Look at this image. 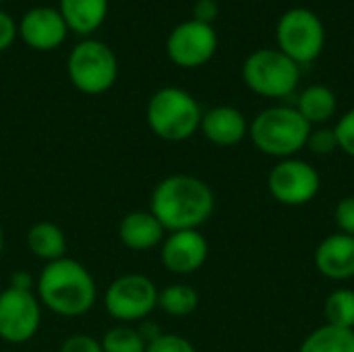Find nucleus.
I'll use <instances>...</instances> for the list:
<instances>
[{
	"label": "nucleus",
	"instance_id": "4be33fe9",
	"mask_svg": "<svg viewBox=\"0 0 354 352\" xmlns=\"http://www.w3.org/2000/svg\"><path fill=\"white\" fill-rule=\"evenodd\" d=\"M326 324L354 330V290L353 288H336L328 295L324 303Z\"/></svg>",
	"mask_w": 354,
	"mask_h": 352
},
{
	"label": "nucleus",
	"instance_id": "423d86ee",
	"mask_svg": "<svg viewBox=\"0 0 354 352\" xmlns=\"http://www.w3.org/2000/svg\"><path fill=\"white\" fill-rule=\"evenodd\" d=\"M66 73L75 89L87 95H102L118 79V58L114 50L100 39H83L66 60Z\"/></svg>",
	"mask_w": 354,
	"mask_h": 352
},
{
	"label": "nucleus",
	"instance_id": "f3484780",
	"mask_svg": "<svg viewBox=\"0 0 354 352\" xmlns=\"http://www.w3.org/2000/svg\"><path fill=\"white\" fill-rule=\"evenodd\" d=\"M58 10L71 31L91 35L106 21L108 0H60Z\"/></svg>",
	"mask_w": 354,
	"mask_h": 352
},
{
	"label": "nucleus",
	"instance_id": "2f4dec72",
	"mask_svg": "<svg viewBox=\"0 0 354 352\" xmlns=\"http://www.w3.org/2000/svg\"><path fill=\"white\" fill-rule=\"evenodd\" d=\"M2 247H4V234H2V228H0V253H2Z\"/></svg>",
	"mask_w": 354,
	"mask_h": 352
},
{
	"label": "nucleus",
	"instance_id": "f257e3e1",
	"mask_svg": "<svg viewBox=\"0 0 354 352\" xmlns=\"http://www.w3.org/2000/svg\"><path fill=\"white\" fill-rule=\"evenodd\" d=\"M216 197L212 187L191 174H170L162 178L153 193L149 212L166 232L199 230L214 214Z\"/></svg>",
	"mask_w": 354,
	"mask_h": 352
},
{
	"label": "nucleus",
	"instance_id": "ddd939ff",
	"mask_svg": "<svg viewBox=\"0 0 354 352\" xmlns=\"http://www.w3.org/2000/svg\"><path fill=\"white\" fill-rule=\"evenodd\" d=\"M17 29H19L21 39L29 48L39 50V52H50V50L60 48L68 33V27H66L60 10L52 8V6L29 8L21 17Z\"/></svg>",
	"mask_w": 354,
	"mask_h": 352
},
{
	"label": "nucleus",
	"instance_id": "c756f323",
	"mask_svg": "<svg viewBox=\"0 0 354 352\" xmlns=\"http://www.w3.org/2000/svg\"><path fill=\"white\" fill-rule=\"evenodd\" d=\"M17 33H19V29H17V23L12 21V17L8 12L0 10V52H4L6 48L12 46Z\"/></svg>",
	"mask_w": 354,
	"mask_h": 352
},
{
	"label": "nucleus",
	"instance_id": "0eeeda50",
	"mask_svg": "<svg viewBox=\"0 0 354 352\" xmlns=\"http://www.w3.org/2000/svg\"><path fill=\"white\" fill-rule=\"evenodd\" d=\"M278 50L284 52L299 66L313 62L326 46L324 21L305 6H295L286 10L276 27Z\"/></svg>",
	"mask_w": 354,
	"mask_h": 352
},
{
	"label": "nucleus",
	"instance_id": "5701e85b",
	"mask_svg": "<svg viewBox=\"0 0 354 352\" xmlns=\"http://www.w3.org/2000/svg\"><path fill=\"white\" fill-rule=\"evenodd\" d=\"M100 344L104 352H145L147 349V342L141 336V332L127 324L110 328Z\"/></svg>",
	"mask_w": 354,
	"mask_h": 352
},
{
	"label": "nucleus",
	"instance_id": "c85d7f7f",
	"mask_svg": "<svg viewBox=\"0 0 354 352\" xmlns=\"http://www.w3.org/2000/svg\"><path fill=\"white\" fill-rule=\"evenodd\" d=\"M218 12H220V6L216 0H197L193 6V21L212 25L218 19Z\"/></svg>",
	"mask_w": 354,
	"mask_h": 352
},
{
	"label": "nucleus",
	"instance_id": "6e6552de",
	"mask_svg": "<svg viewBox=\"0 0 354 352\" xmlns=\"http://www.w3.org/2000/svg\"><path fill=\"white\" fill-rule=\"evenodd\" d=\"M158 288L151 278L143 274H124L110 282L104 293L106 313L120 324H135L158 307Z\"/></svg>",
	"mask_w": 354,
	"mask_h": 352
},
{
	"label": "nucleus",
	"instance_id": "dca6fc26",
	"mask_svg": "<svg viewBox=\"0 0 354 352\" xmlns=\"http://www.w3.org/2000/svg\"><path fill=\"white\" fill-rule=\"evenodd\" d=\"M118 239L131 251H149L164 243L166 228L151 212H131L118 224Z\"/></svg>",
	"mask_w": 354,
	"mask_h": 352
},
{
	"label": "nucleus",
	"instance_id": "a878e982",
	"mask_svg": "<svg viewBox=\"0 0 354 352\" xmlns=\"http://www.w3.org/2000/svg\"><path fill=\"white\" fill-rule=\"evenodd\" d=\"M334 131L338 137V149H342L348 158L354 160V108L340 116Z\"/></svg>",
	"mask_w": 354,
	"mask_h": 352
},
{
	"label": "nucleus",
	"instance_id": "39448f33",
	"mask_svg": "<svg viewBox=\"0 0 354 352\" xmlns=\"http://www.w3.org/2000/svg\"><path fill=\"white\" fill-rule=\"evenodd\" d=\"M243 81L261 98L282 100L297 91L301 66L278 48H261L243 62Z\"/></svg>",
	"mask_w": 354,
	"mask_h": 352
},
{
	"label": "nucleus",
	"instance_id": "9b49d317",
	"mask_svg": "<svg viewBox=\"0 0 354 352\" xmlns=\"http://www.w3.org/2000/svg\"><path fill=\"white\" fill-rule=\"evenodd\" d=\"M218 50V33L212 25L199 21H183L178 23L168 39L166 52L168 58L183 68H197L207 64Z\"/></svg>",
	"mask_w": 354,
	"mask_h": 352
},
{
	"label": "nucleus",
	"instance_id": "9d476101",
	"mask_svg": "<svg viewBox=\"0 0 354 352\" xmlns=\"http://www.w3.org/2000/svg\"><path fill=\"white\" fill-rule=\"evenodd\" d=\"M41 326V303L33 290L8 286L0 293V340L25 344Z\"/></svg>",
	"mask_w": 354,
	"mask_h": 352
},
{
	"label": "nucleus",
	"instance_id": "1a4fd4ad",
	"mask_svg": "<svg viewBox=\"0 0 354 352\" xmlns=\"http://www.w3.org/2000/svg\"><path fill=\"white\" fill-rule=\"evenodd\" d=\"M322 189V176L313 164L301 158L278 160L268 174L270 195L288 207H301L311 203Z\"/></svg>",
	"mask_w": 354,
	"mask_h": 352
},
{
	"label": "nucleus",
	"instance_id": "f03ea898",
	"mask_svg": "<svg viewBox=\"0 0 354 352\" xmlns=\"http://www.w3.org/2000/svg\"><path fill=\"white\" fill-rule=\"evenodd\" d=\"M35 297L46 309L60 317H79L95 305L97 286L83 263L62 257L44 266L35 282Z\"/></svg>",
	"mask_w": 354,
	"mask_h": 352
},
{
	"label": "nucleus",
	"instance_id": "2eb2a0df",
	"mask_svg": "<svg viewBox=\"0 0 354 352\" xmlns=\"http://www.w3.org/2000/svg\"><path fill=\"white\" fill-rule=\"evenodd\" d=\"M199 131L209 143L218 147H232L249 137V122L234 106H214L203 112Z\"/></svg>",
	"mask_w": 354,
	"mask_h": 352
},
{
	"label": "nucleus",
	"instance_id": "20e7f679",
	"mask_svg": "<svg viewBox=\"0 0 354 352\" xmlns=\"http://www.w3.org/2000/svg\"><path fill=\"white\" fill-rule=\"evenodd\" d=\"M147 124L156 137L170 143L191 139L201 127L199 102L180 87H162L147 102Z\"/></svg>",
	"mask_w": 354,
	"mask_h": 352
},
{
	"label": "nucleus",
	"instance_id": "473e14b6",
	"mask_svg": "<svg viewBox=\"0 0 354 352\" xmlns=\"http://www.w3.org/2000/svg\"><path fill=\"white\" fill-rule=\"evenodd\" d=\"M0 2H2V0H0Z\"/></svg>",
	"mask_w": 354,
	"mask_h": 352
},
{
	"label": "nucleus",
	"instance_id": "cd10ccee",
	"mask_svg": "<svg viewBox=\"0 0 354 352\" xmlns=\"http://www.w3.org/2000/svg\"><path fill=\"white\" fill-rule=\"evenodd\" d=\"M58 352H104L100 340H95L93 336L87 334H75L71 338H66L60 346Z\"/></svg>",
	"mask_w": 354,
	"mask_h": 352
},
{
	"label": "nucleus",
	"instance_id": "393cba45",
	"mask_svg": "<svg viewBox=\"0 0 354 352\" xmlns=\"http://www.w3.org/2000/svg\"><path fill=\"white\" fill-rule=\"evenodd\" d=\"M145 352H197L195 351V346L187 340V338H183V336H178V334H160V336H156L151 342H147V349Z\"/></svg>",
	"mask_w": 354,
	"mask_h": 352
},
{
	"label": "nucleus",
	"instance_id": "7ed1b4c3",
	"mask_svg": "<svg viewBox=\"0 0 354 352\" xmlns=\"http://www.w3.org/2000/svg\"><path fill=\"white\" fill-rule=\"evenodd\" d=\"M311 124L292 106H270L249 122V139L270 158H297L307 147Z\"/></svg>",
	"mask_w": 354,
	"mask_h": 352
},
{
	"label": "nucleus",
	"instance_id": "bb28decb",
	"mask_svg": "<svg viewBox=\"0 0 354 352\" xmlns=\"http://www.w3.org/2000/svg\"><path fill=\"white\" fill-rule=\"evenodd\" d=\"M334 222L338 226V232L348 234L354 239V195L344 197L334 207Z\"/></svg>",
	"mask_w": 354,
	"mask_h": 352
},
{
	"label": "nucleus",
	"instance_id": "7c9ffc66",
	"mask_svg": "<svg viewBox=\"0 0 354 352\" xmlns=\"http://www.w3.org/2000/svg\"><path fill=\"white\" fill-rule=\"evenodd\" d=\"M10 286H12V288H21V290H33L35 282H33L31 274H27V272H17V274L10 276Z\"/></svg>",
	"mask_w": 354,
	"mask_h": 352
},
{
	"label": "nucleus",
	"instance_id": "4468645a",
	"mask_svg": "<svg viewBox=\"0 0 354 352\" xmlns=\"http://www.w3.org/2000/svg\"><path fill=\"white\" fill-rule=\"evenodd\" d=\"M315 270L334 282H344L354 278V239L342 232L326 237L313 255Z\"/></svg>",
	"mask_w": 354,
	"mask_h": 352
},
{
	"label": "nucleus",
	"instance_id": "b1692460",
	"mask_svg": "<svg viewBox=\"0 0 354 352\" xmlns=\"http://www.w3.org/2000/svg\"><path fill=\"white\" fill-rule=\"evenodd\" d=\"M311 154L315 156H332L338 149V137L334 127H311L309 139H307V147Z\"/></svg>",
	"mask_w": 354,
	"mask_h": 352
},
{
	"label": "nucleus",
	"instance_id": "f8f14e48",
	"mask_svg": "<svg viewBox=\"0 0 354 352\" xmlns=\"http://www.w3.org/2000/svg\"><path fill=\"white\" fill-rule=\"evenodd\" d=\"M209 255V243L199 230H178L168 232L160 245L162 266L178 276H189L199 272Z\"/></svg>",
	"mask_w": 354,
	"mask_h": 352
},
{
	"label": "nucleus",
	"instance_id": "412c9836",
	"mask_svg": "<svg viewBox=\"0 0 354 352\" xmlns=\"http://www.w3.org/2000/svg\"><path fill=\"white\" fill-rule=\"evenodd\" d=\"M158 307L170 317H189L199 307V295L189 284H172L158 293Z\"/></svg>",
	"mask_w": 354,
	"mask_h": 352
},
{
	"label": "nucleus",
	"instance_id": "a211bd4d",
	"mask_svg": "<svg viewBox=\"0 0 354 352\" xmlns=\"http://www.w3.org/2000/svg\"><path fill=\"white\" fill-rule=\"evenodd\" d=\"M295 108L311 127H322L336 116L338 98L328 85H309L301 91Z\"/></svg>",
	"mask_w": 354,
	"mask_h": 352
},
{
	"label": "nucleus",
	"instance_id": "6ab92c4d",
	"mask_svg": "<svg viewBox=\"0 0 354 352\" xmlns=\"http://www.w3.org/2000/svg\"><path fill=\"white\" fill-rule=\"evenodd\" d=\"M27 249L41 261H58L66 257V237L52 222H37L27 230Z\"/></svg>",
	"mask_w": 354,
	"mask_h": 352
},
{
	"label": "nucleus",
	"instance_id": "aec40b11",
	"mask_svg": "<svg viewBox=\"0 0 354 352\" xmlns=\"http://www.w3.org/2000/svg\"><path fill=\"white\" fill-rule=\"evenodd\" d=\"M299 352H354V330L319 326L303 340Z\"/></svg>",
	"mask_w": 354,
	"mask_h": 352
}]
</instances>
